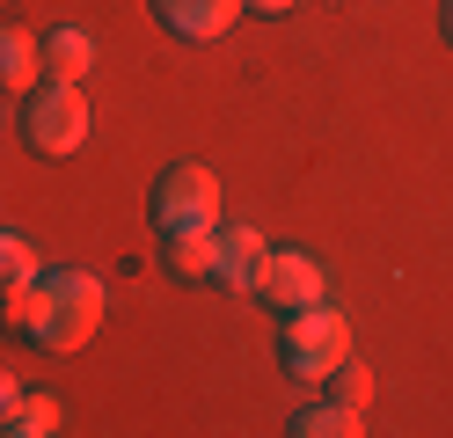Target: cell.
Wrapping results in <instances>:
<instances>
[{
	"label": "cell",
	"mask_w": 453,
	"mask_h": 438,
	"mask_svg": "<svg viewBox=\"0 0 453 438\" xmlns=\"http://www.w3.org/2000/svg\"><path fill=\"white\" fill-rule=\"evenodd\" d=\"M103 278L96 271H44L37 278V300H30V321H22V343L37 350H81L96 329H103Z\"/></svg>",
	"instance_id": "1"
},
{
	"label": "cell",
	"mask_w": 453,
	"mask_h": 438,
	"mask_svg": "<svg viewBox=\"0 0 453 438\" xmlns=\"http://www.w3.org/2000/svg\"><path fill=\"white\" fill-rule=\"evenodd\" d=\"M351 358V321L336 314L329 300L286 314V329H278V365H286V380H307V388H322V380Z\"/></svg>",
	"instance_id": "2"
},
{
	"label": "cell",
	"mask_w": 453,
	"mask_h": 438,
	"mask_svg": "<svg viewBox=\"0 0 453 438\" xmlns=\"http://www.w3.org/2000/svg\"><path fill=\"white\" fill-rule=\"evenodd\" d=\"M147 219H154L161 242H176V234H212L219 227V175L205 161H168L154 175Z\"/></svg>",
	"instance_id": "3"
},
{
	"label": "cell",
	"mask_w": 453,
	"mask_h": 438,
	"mask_svg": "<svg viewBox=\"0 0 453 438\" xmlns=\"http://www.w3.org/2000/svg\"><path fill=\"white\" fill-rule=\"evenodd\" d=\"M81 139H88V96H81V81H37L22 96V146L44 154V161H66V154H81Z\"/></svg>",
	"instance_id": "4"
},
{
	"label": "cell",
	"mask_w": 453,
	"mask_h": 438,
	"mask_svg": "<svg viewBox=\"0 0 453 438\" xmlns=\"http://www.w3.org/2000/svg\"><path fill=\"white\" fill-rule=\"evenodd\" d=\"M249 292H257L264 307H278V314H300V307L329 300V278H322V263H315V256H300V249H271Z\"/></svg>",
	"instance_id": "5"
},
{
	"label": "cell",
	"mask_w": 453,
	"mask_h": 438,
	"mask_svg": "<svg viewBox=\"0 0 453 438\" xmlns=\"http://www.w3.org/2000/svg\"><path fill=\"white\" fill-rule=\"evenodd\" d=\"M264 256H271V242L249 219H234V227H212V285H226V292H249L257 285V271H264Z\"/></svg>",
	"instance_id": "6"
},
{
	"label": "cell",
	"mask_w": 453,
	"mask_h": 438,
	"mask_svg": "<svg viewBox=\"0 0 453 438\" xmlns=\"http://www.w3.org/2000/svg\"><path fill=\"white\" fill-rule=\"evenodd\" d=\"M154 22L168 29V37H183V44H212L226 37V29L242 22V0H147Z\"/></svg>",
	"instance_id": "7"
},
{
	"label": "cell",
	"mask_w": 453,
	"mask_h": 438,
	"mask_svg": "<svg viewBox=\"0 0 453 438\" xmlns=\"http://www.w3.org/2000/svg\"><path fill=\"white\" fill-rule=\"evenodd\" d=\"M44 81V51L30 29H15V22H0V96H30V88Z\"/></svg>",
	"instance_id": "8"
},
{
	"label": "cell",
	"mask_w": 453,
	"mask_h": 438,
	"mask_svg": "<svg viewBox=\"0 0 453 438\" xmlns=\"http://www.w3.org/2000/svg\"><path fill=\"white\" fill-rule=\"evenodd\" d=\"M37 51H44V73L51 81H81V73H96V37L88 29H51V37H37Z\"/></svg>",
	"instance_id": "9"
},
{
	"label": "cell",
	"mask_w": 453,
	"mask_h": 438,
	"mask_svg": "<svg viewBox=\"0 0 453 438\" xmlns=\"http://www.w3.org/2000/svg\"><path fill=\"white\" fill-rule=\"evenodd\" d=\"M286 431H293V438H358L365 424H358V409H351V402H336V395H329V402H307Z\"/></svg>",
	"instance_id": "10"
},
{
	"label": "cell",
	"mask_w": 453,
	"mask_h": 438,
	"mask_svg": "<svg viewBox=\"0 0 453 438\" xmlns=\"http://www.w3.org/2000/svg\"><path fill=\"white\" fill-rule=\"evenodd\" d=\"M161 263L176 285H212V234H176V242H161Z\"/></svg>",
	"instance_id": "11"
},
{
	"label": "cell",
	"mask_w": 453,
	"mask_h": 438,
	"mask_svg": "<svg viewBox=\"0 0 453 438\" xmlns=\"http://www.w3.org/2000/svg\"><path fill=\"white\" fill-rule=\"evenodd\" d=\"M37 271H44L37 242H30V234H15V227H0V300H8L15 285H30Z\"/></svg>",
	"instance_id": "12"
},
{
	"label": "cell",
	"mask_w": 453,
	"mask_h": 438,
	"mask_svg": "<svg viewBox=\"0 0 453 438\" xmlns=\"http://www.w3.org/2000/svg\"><path fill=\"white\" fill-rule=\"evenodd\" d=\"M51 431H59V402L51 395H22L8 409V424H0V438H51Z\"/></svg>",
	"instance_id": "13"
},
{
	"label": "cell",
	"mask_w": 453,
	"mask_h": 438,
	"mask_svg": "<svg viewBox=\"0 0 453 438\" xmlns=\"http://www.w3.org/2000/svg\"><path fill=\"white\" fill-rule=\"evenodd\" d=\"M322 388H329L336 402H351V409H365V395H373V380H365V365H358V358H344V365H336V373L322 380Z\"/></svg>",
	"instance_id": "14"
},
{
	"label": "cell",
	"mask_w": 453,
	"mask_h": 438,
	"mask_svg": "<svg viewBox=\"0 0 453 438\" xmlns=\"http://www.w3.org/2000/svg\"><path fill=\"white\" fill-rule=\"evenodd\" d=\"M293 8H300V0H242V15H271V22L293 15Z\"/></svg>",
	"instance_id": "15"
},
{
	"label": "cell",
	"mask_w": 453,
	"mask_h": 438,
	"mask_svg": "<svg viewBox=\"0 0 453 438\" xmlns=\"http://www.w3.org/2000/svg\"><path fill=\"white\" fill-rule=\"evenodd\" d=\"M22 402V388H15V373H0V424H8V409Z\"/></svg>",
	"instance_id": "16"
},
{
	"label": "cell",
	"mask_w": 453,
	"mask_h": 438,
	"mask_svg": "<svg viewBox=\"0 0 453 438\" xmlns=\"http://www.w3.org/2000/svg\"><path fill=\"white\" fill-rule=\"evenodd\" d=\"M439 37H446V44H453V0H446V15H439Z\"/></svg>",
	"instance_id": "17"
},
{
	"label": "cell",
	"mask_w": 453,
	"mask_h": 438,
	"mask_svg": "<svg viewBox=\"0 0 453 438\" xmlns=\"http://www.w3.org/2000/svg\"><path fill=\"white\" fill-rule=\"evenodd\" d=\"M0 132H8V117H0Z\"/></svg>",
	"instance_id": "18"
}]
</instances>
